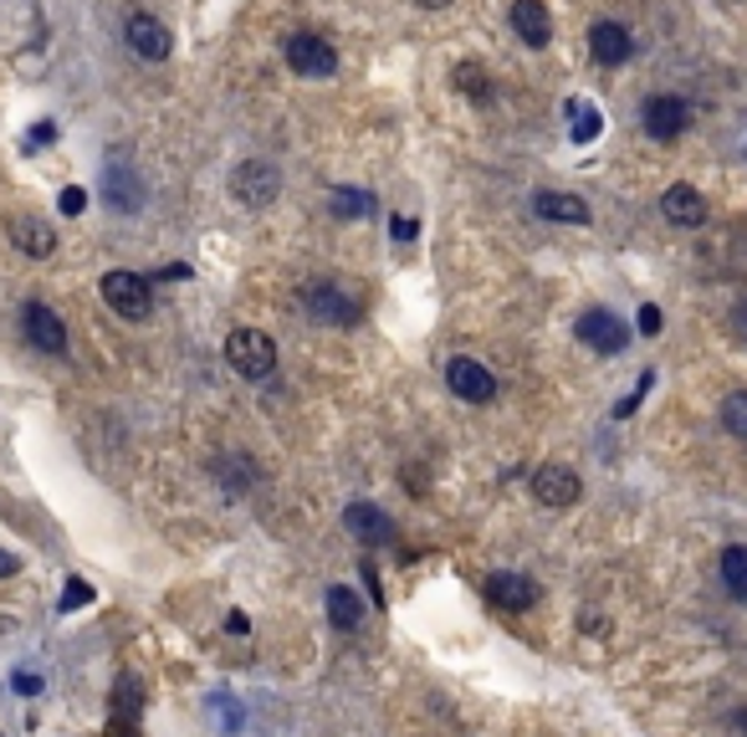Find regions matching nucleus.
Returning a JSON list of instances; mask_svg holds the SVG:
<instances>
[{
  "label": "nucleus",
  "mask_w": 747,
  "mask_h": 737,
  "mask_svg": "<svg viewBox=\"0 0 747 737\" xmlns=\"http://www.w3.org/2000/svg\"><path fill=\"white\" fill-rule=\"evenodd\" d=\"M226 364L241 379H272L277 375V344H272L262 328H231L226 334Z\"/></svg>",
  "instance_id": "obj_1"
},
{
  "label": "nucleus",
  "mask_w": 747,
  "mask_h": 737,
  "mask_svg": "<svg viewBox=\"0 0 747 737\" xmlns=\"http://www.w3.org/2000/svg\"><path fill=\"white\" fill-rule=\"evenodd\" d=\"M303 308L323 323V328H354L364 318V297L348 293L344 282H307Z\"/></svg>",
  "instance_id": "obj_2"
},
{
  "label": "nucleus",
  "mask_w": 747,
  "mask_h": 737,
  "mask_svg": "<svg viewBox=\"0 0 747 737\" xmlns=\"http://www.w3.org/2000/svg\"><path fill=\"white\" fill-rule=\"evenodd\" d=\"M231 195H236V205H246V211H267L282 195V170L272 160H241L236 170H231Z\"/></svg>",
  "instance_id": "obj_3"
},
{
  "label": "nucleus",
  "mask_w": 747,
  "mask_h": 737,
  "mask_svg": "<svg viewBox=\"0 0 747 737\" xmlns=\"http://www.w3.org/2000/svg\"><path fill=\"white\" fill-rule=\"evenodd\" d=\"M98 293H103L108 308L129 323L154 313V287H149V277H139V272H108V277L98 282Z\"/></svg>",
  "instance_id": "obj_4"
},
{
  "label": "nucleus",
  "mask_w": 747,
  "mask_h": 737,
  "mask_svg": "<svg viewBox=\"0 0 747 737\" xmlns=\"http://www.w3.org/2000/svg\"><path fill=\"white\" fill-rule=\"evenodd\" d=\"M282 57H287V68H293L297 78H334L338 72L334 41H323L318 31H293V37L282 41Z\"/></svg>",
  "instance_id": "obj_5"
},
{
  "label": "nucleus",
  "mask_w": 747,
  "mask_h": 737,
  "mask_svg": "<svg viewBox=\"0 0 747 737\" xmlns=\"http://www.w3.org/2000/svg\"><path fill=\"white\" fill-rule=\"evenodd\" d=\"M641 123L655 144H676V139L692 129V103L676 93H651L641 108Z\"/></svg>",
  "instance_id": "obj_6"
},
{
  "label": "nucleus",
  "mask_w": 747,
  "mask_h": 737,
  "mask_svg": "<svg viewBox=\"0 0 747 737\" xmlns=\"http://www.w3.org/2000/svg\"><path fill=\"white\" fill-rule=\"evenodd\" d=\"M446 385H451L456 400H467V405H492L497 400V379L487 364L467 359V354H456L451 364H446Z\"/></svg>",
  "instance_id": "obj_7"
},
{
  "label": "nucleus",
  "mask_w": 747,
  "mask_h": 737,
  "mask_svg": "<svg viewBox=\"0 0 747 737\" xmlns=\"http://www.w3.org/2000/svg\"><path fill=\"white\" fill-rule=\"evenodd\" d=\"M579 338H584L594 354L614 359V354H625V344H630V323L610 308H589L584 318H579Z\"/></svg>",
  "instance_id": "obj_8"
},
{
  "label": "nucleus",
  "mask_w": 747,
  "mask_h": 737,
  "mask_svg": "<svg viewBox=\"0 0 747 737\" xmlns=\"http://www.w3.org/2000/svg\"><path fill=\"white\" fill-rule=\"evenodd\" d=\"M579 492H584V482L563 461H548V467L533 471V502H543V508H574Z\"/></svg>",
  "instance_id": "obj_9"
},
{
  "label": "nucleus",
  "mask_w": 747,
  "mask_h": 737,
  "mask_svg": "<svg viewBox=\"0 0 747 737\" xmlns=\"http://www.w3.org/2000/svg\"><path fill=\"white\" fill-rule=\"evenodd\" d=\"M123 41L134 47V57H144V62H164L174 47L170 27H164L160 16H149V11H134L129 16V27H123Z\"/></svg>",
  "instance_id": "obj_10"
},
{
  "label": "nucleus",
  "mask_w": 747,
  "mask_h": 737,
  "mask_svg": "<svg viewBox=\"0 0 747 737\" xmlns=\"http://www.w3.org/2000/svg\"><path fill=\"white\" fill-rule=\"evenodd\" d=\"M487 600L497 610H508V615H522V610H533L543 600V584L533 574H492L487 579Z\"/></svg>",
  "instance_id": "obj_11"
},
{
  "label": "nucleus",
  "mask_w": 747,
  "mask_h": 737,
  "mask_svg": "<svg viewBox=\"0 0 747 737\" xmlns=\"http://www.w3.org/2000/svg\"><path fill=\"white\" fill-rule=\"evenodd\" d=\"M344 533L354 538V543H364V549H379V543L395 538V523H389V512L374 508V502H348L344 508Z\"/></svg>",
  "instance_id": "obj_12"
},
{
  "label": "nucleus",
  "mask_w": 747,
  "mask_h": 737,
  "mask_svg": "<svg viewBox=\"0 0 747 737\" xmlns=\"http://www.w3.org/2000/svg\"><path fill=\"white\" fill-rule=\"evenodd\" d=\"M589 57H594L600 68H625L630 57H635L630 27H620V21H594V27H589Z\"/></svg>",
  "instance_id": "obj_13"
},
{
  "label": "nucleus",
  "mask_w": 747,
  "mask_h": 737,
  "mask_svg": "<svg viewBox=\"0 0 747 737\" xmlns=\"http://www.w3.org/2000/svg\"><path fill=\"white\" fill-rule=\"evenodd\" d=\"M21 323H27V338L41 354H52V359L68 354V323L57 318L47 303H27V308H21Z\"/></svg>",
  "instance_id": "obj_14"
},
{
  "label": "nucleus",
  "mask_w": 747,
  "mask_h": 737,
  "mask_svg": "<svg viewBox=\"0 0 747 737\" xmlns=\"http://www.w3.org/2000/svg\"><path fill=\"white\" fill-rule=\"evenodd\" d=\"M661 215H666L671 226L702 231L707 226V215H712V205H707V195H702L696 185H671L666 195H661Z\"/></svg>",
  "instance_id": "obj_15"
},
{
  "label": "nucleus",
  "mask_w": 747,
  "mask_h": 737,
  "mask_svg": "<svg viewBox=\"0 0 747 737\" xmlns=\"http://www.w3.org/2000/svg\"><path fill=\"white\" fill-rule=\"evenodd\" d=\"M508 21H512V31H518V41H528V47H538V52L553 41V16H548L543 0H512Z\"/></svg>",
  "instance_id": "obj_16"
},
{
  "label": "nucleus",
  "mask_w": 747,
  "mask_h": 737,
  "mask_svg": "<svg viewBox=\"0 0 747 737\" xmlns=\"http://www.w3.org/2000/svg\"><path fill=\"white\" fill-rule=\"evenodd\" d=\"M103 195H108V205L123 211V215H134L139 205H144V185H139V175L129 170V164H119V160L103 170Z\"/></svg>",
  "instance_id": "obj_17"
},
{
  "label": "nucleus",
  "mask_w": 747,
  "mask_h": 737,
  "mask_svg": "<svg viewBox=\"0 0 747 737\" xmlns=\"http://www.w3.org/2000/svg\"><path fill=\"white\" fill-rule=\"evenodd\" d=\"M533 211L543 215V221H559V226H589V201H579L569 190H538Z\"/></svg>",
  "instance_id": "obj_18"
},
{
  "label": "nucleus",
  "mask_w": 747,
  "mask_h": 737,
  "mask_svg": "<svg viewBox=\"0 0 747 737\" xmlns=\"http://www.w3.org/2000/svg\"><path fill=\"white\" fill-rule=\"evenodd\" d=\"M11 242L21 246L27 256H37V262H41V256L57 252V231L47 226L41 215H16V221H11Z\"/></svg>",
  "instance_id": "obj_19"
},
{
  "label": "nucleus",
  "mask_w": 747,
  "mask_h": 737,
  "mask_svg": "<svg viewBox=\"0 0 747 737\" xmlns=\"http://www.w3.org/2000/svg\"><path fill=\"white\" fill-rule=\"evenodd\" d=\"M717 579L733 600H747V543H727L717 559Z\"/></svg>",
  "instance_id": "obj_20"
},
{
  "label": "nucleus",
  "mask_w": 747,
  "mask_h": 737,
  "mask_svg": "<svg viewBox=\"0 0 747 737\" xmlns=\"http://www.w3.org/2000/svg\"><path fill=\"white\" fill-rule=\"evenodd\" d=\"M563 113H569V139H574V144H594V139L604 134V113L594 103H584V98H569Z\"/></svg>",
  "instance_id": "obj_21"
},
{
  "label": "nucleus",
  "mask_w": 747,
  "mask_h": 737,
  "mask_svg": "<svg viewBox=\"0 0 747 737\" xmlns=\"http://www.w3.org/2000/svg\"><path fill=\"white\" fill-rule=\"evenodd\" d=\"M451 82H456V93L461 98H471V103H492V78H487V68H481V62H456L451 68Z\"/></svg>",
  "instance_id": "obj_22"
},
{
  "label": "nucleus",
  "mask_w": 747,
  "mask_h": 737,
  "mask_svg": "<svg viewBox=\"0 0 747 737\" xmlns=\"http://www.w3.org/2000/svg\"><path fill=\"white\" fill-rule=\"evenodd\" d=\"M328 620H334L338 631H359L364 625V600L348 590V584H334V590H328Z\"/></svg>",
  "instance_id": "obj_23"
},
{
  "label": "nucleus",
  "mask_w": 747,
  "mask_h": 737,
  "mask_svg": "<svg viewBox=\"0 0 747 737\" xmlns=\"http://www.w3.org/2000/svg\"><path fill=\"white\" fill-rule=\"evenodd\" d=\"M328 211H334L338 221H369V215H374V195H369V190H344V185H338L334 195H328Z\"/></svg>",
  "instance_id": "obj_24"
},
{
  "label": "nucleus",
  "mask_w": 747,
  "mask_h": 737,
  "mask_svg": "<svg viewBox=\"0 0 747 737\" xmlns=\"http://www.w3.org/2000/svg\"><path fill=\"white\" fill-rule=\"evenodd\" d=\"M722 430L727 436H737V441H747V389H733L727 400H722Z\"/></svg>",
  "instance_id": "obj_25"
},
{
  "label": "nucleus",
  "mask_w": 747,
  "mask_h": 737,
  "mask_svg": "<svg viewBox=\"0 0 747 737\" xmlns=\"http://www.w3.org/2000/svg\"><path fill=\"white\" fill-rule=\"evenodd\" d=\"M211 717L226 727V733H241V707L231 702V692H215L211 697Z\"/></svg>",
  "instance_id": "obj_26"
},
{
  "label": "nucleus",
  "mask_w": 747,
  "mask_h": 737,
  "mask_svg": "<svg viewBox=\"0 0 747 737\" xmlns=\"http://www.w3.org/2000/svg\"><path fill=\"white\" fill-rule=\"evenodd\" d=\"M82 604H93V584H82V579H68V590H62V604H57V615H72Z\"/></svg>",
  "instance_id": "obj_27"
},
{
  "label": "nucleus",
  "mask_w": 747,
  "mask_h": 737,
  "mask_svg": "<svg viewBox=\"0 0 747 737\" xmlns=\"http://www.w3.org/2000/svg\"><path fill=\"white\" fill-rule=\"evenodd\" d=\"M82 211H88V190L68 185L62 190V215H82Z\"/></svg>",
  "instance_id": "obj_28"
},
{
  "label": "nucleus",
  "mask_w": 747,
  "mask_h": 737,
  "mask_svg": "<svg viewBox=\"0 0 747 737\" xmlns=\"http://www.w3.org/2000/svg\"><path fill=\"white\" fill-rule=\"evenodd\" d=\"M661 323H666V318H661V308H655V303H645V308H641V334L645 338H661Z\"/></svg>",
  "instance_id": "obj_29"
},
{
  "label": "nucleus",
  "mask_w": 747,
  "mask_h": 737,
  "mask_svg": "<svg viewBox=\"0 0 747 737\" xmlns=\"http://www.w3.org/2000/svg\"><path fill=\"white\" fill-rule=\"evenodd\" d=\"M389 231H395V242H405V246H410L415 236H420V226H415L410 215H395V221H389Z\"/></svg>",
  "instance_id": "obj_30"
},
{
  "label": "nucleus",
  "mask_w": 747,
  "mask_h": 737,
  "mask_svg": "<svg viewBox=\"0 0 747 737\" xmlns=\"http://www.w3.org/2000/svg\"><path fill=\"white\" fill-rule=\"evenodd\" d=\"M359 574H364V590H369V600H374V604H385V584H379V569H374V563H364Z\"/></svg>",
  "instance_id": "obj_31"
},
{
  "label": "nucleus",
  "mask_w": 747,
  "mask_h": 737,
  "mask_svg": "<svg viewBox=\"0 0 747 737\" xmlns=\"http://www.w3.org/2000/svg\"><path fill=\"white\" fill-rule=\"evenodd\" d=\"M16 692H21V697H37V692H41V676H31V671H16Z\"/></svg>",
  "instance_id": "obj_32"
},
{
  "label": "nucleus",
  "mask_w": 747,
  "mask_h": 737,
  "mask_svg": "<svg viewBox=\"0 0 747 737\" xmlns=\"http://www.w3.org/2000/svg\"><path fill=\"white\" fill-rule=\"evenodd\" d=\"M11 574H21V559H16V553H6V549H0V579H11Z\"/></svg>",
  "instance_id": "obj_33"
},
{
  "label": "nucleus",
  "mask_w": 747,
  "mask_h": 737,
  "mask_svg": "<svg viewBox=\"0 0 747 737\" xmlns=\"http://www.w3.org/2000/svg\"><path fill=\"white\" fill-rule=\"evenodd\" d=\"M226 631H231V635H246V615H241V610H231V620H226Z\"/></svg>",
  "instance_id": "obj_34"
},
{
  "label": "nucleus",
  "mask_w": 747,
  "mask_h": 737,
  "mask_svg": "<svg viewBox=\"0 0 747 737\" xmlns=\"http://www.w3.org/2000/svg\"><path fill=\"white\" fill-rule=\"evenodd\" d=\"M415 6H426V11H446L451 0H415Z\"/></svg>",
  "instance_id": "obj_35"
},
{
  "label": "nucleus",
  "mask_w": 747,
  "mask_h": 737,
  "mask_svg": "<svg viewBox=\"0 0 747 737\" xmlns=\"http://www.w3.org/2000/svg\"><path fill=\"white\" fill-rule=\"evenodd\" d=\"M733 727H737V733L747 737V707H743V712H737V717H733Z\"/></svg>",
  "instance_id": "obj_36"
}]
</instances>
